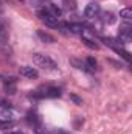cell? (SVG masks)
I'll return each instance as SVG.
<instances>
[{"label":"cell","mask_w":132,"mask_h":134,"mask_svg":"<svg viewBox=\"0 0 132 134\" xmlns=\"http://www.w3.org/2000/svg\"><path fill=\"white\" fill-rule=\"evenodd\" d=\"M99 13H101V6H99V3H97V2H90V3L86 6V9H84V16H86L87 19H95V17H98Z\"/></svg>","instance_id":"cell-3"},{"label":"cell","mask_w":132,"mask_h":134,"mask_svg":"<svg viewBox=\"0 0 132 134\" xmlns=\"http://www.w3.org/2000/svg\"><path fill=\"white\" fill-rule=\"evenodd\" d=\"M33 63L37 67H42V69H47V70H53V69L58 67L56 63H55L50 56L42 55V53H34L33 55Z\"/></svg>","instance_id":"cell-1"},{"label":"cell","mask_w":132,"mask_h":134,"mask_svg":"<svg viewBox=\"0 0 132 134\" xmlns=\"http://www.w3.org/2000/svg\"><path fill=\"white\" fill-rule=\"evenodd\" d=\"M11 134H17V133H11Z\"/></svg>","instance_id":"cell-18"},{"label":"cell","mask_w":132,"mask_h":134,"mask_svg":"<svg viewBox=\"0 0 132 134\" xmlns=\"http://www.w3.org/2000/svg\"><path fill=\"white\" fill-rule=\"evenodd\" d=\"M44 95H47V97H59L61 95V91L58 87H47L45 92H44Z\"/></svg>","instance_id":"cell-8"},{"label":"cell","mask_w":132,"mask_h":134,"mask_svg":"<svg viewBox=\"0 0 132 134\" xmlns=\"http://www.w3.org/2000/svg\"><path fill=\"white\" fill-rule=\"evenodd\" d=\"M20 75H22V76H25V78L33 80V78H37V76H39V72H37L34 67L23 66V67H20Z\"/></svg>","instance_id":"cell-6"},{"label":"cell","mask_w":132,"mask_h":134,"mask_svg":"<svg viewBox=\"0 0 132 134\" xmlns=\"http://www.w3.org/2000/svg\"><path fill=\"white\" fill-rule=\"evenodd\" d=\"M17 134H22V133H17Z\"/></svg>","instance_id":"cell-19"},{"label":"cell","mask_w":132,"mask_h":134,"mask_svg":"<svg viewBox=\"0 0 132 134\" xmlns=\"http://www.w3.org/2000/svg\"><path fill=\"white\" fill-rule=\"evenodd\" d=\"M0 39L2 41H5L6 42V39H8V31H6V25H5V22L0 19Z\"/></svg>","instance_id":"cell-10"},{"label":"cell","mask_w":132,"mask_h":134,"mask_svg":"<svg viewBox=\"0 0 132 134\" xmlns=\"http://www.w3.org/2000/svg\"><path fill=\"white\" fill-rule=\"evenodd\" d=\"M82 42H84L87 47H90V48H95V50L98 48V44H97L93 39H90L89 36H82Z\"/></svg>","instance_id":"cell-12"},{"label":"cell","mask_w":132,"mask_h":134,"mask_svg":"<svg viewBox=\"0 0 132 134\" xmlns=\"http://www.w3.org/2000/svg\"><path fill=\"white\" fill-rule=\"evenodd\" d=\"M37 36L44 41V42H48V44H51V42H55V37L53 36H50L48 33H44V31H37Z\"/></svg>","instance_id":"cell-14"},{"label":"cell","mask_w":132,"mask_h":134,"mask_svg":"<svg viewBox=\"0 0 132 134\" xmlns=\"http://www.w3.org/2000/svg\"><path fill=\"white\" fill-rule=\"evenodd\" d=\"M86 66H87V70H93V69L97 67V61H95V58L89 56L87 61H86Z\"/></svg>","instance_id":"cell-16"},{"label":"cell","mask_w":132,"mask_h":134,"mask_svg":"<svg viewBox=\"0 0 132 134\" xmlns=\"http://www.w3.org/2000/svg\"><path fill=\"white\" fill-rule=\"evenodd\" d=\"M47 13H50V14H51L53 17H56V19L61 16V9H59L56 5H48V8H47Z\"/></svg>","instance_id":"cell-9"},{"label":"cell","mask_w":132,"mask_h":134,"mask_svg":"<svg viewBox=\"0 0 132 134\" xmlns=\"http://www.w3.org/2000/svg\"><path fill=\"white\" fill-rule=\"evenodd\" d=\"M131 37H132V27L129 24H126L120 28V41L121 42H129Z\"/></svg>","instance_id":"cell-5"},{"label":"cell","mask_w":132,"mask_h":134,"mask_svg":"<svg viewBox=\"0 0 132 134\" xmlns=\"http://www.w3.org/2000/svg\"><path fill=\"white\" fill-rule=\"evenodd\" d=\"M62 5H64V9H67V11H70V9L73 11V9L76 8V2H75V0H64Z\"/></svg>","instance_id":"cell-15"},{"label":"cell","mask_w":132,"mask_h":134,"mask_svg":"<svg viewBox=\"0 0 132 134\" xmlns=\"http://www.w3.org/2000/svg\"><path fill=\"white\" fill-rule=\"evenodd\" d=\"M56 28H59L62 34H68V33H70V30H68V24H58V27H56Z\"/></svg>","instance_id":"cell-17"},{"label":"cell","mask_w":132,"mask_h":134,"mask_svg":"<svg viewBox=\"0 0 132 134\" xmlns=\"http://www.w3.org/2000/svg\"><path fill=\"white\" fill-rule=\"evenodd\" d=\"M39 19H40L45 25H48V27H51V28H56V27H58V24H59L56 17H53L50 13H47V9L39 11Z\"/></svg>","instance_id":"cell-4"},{"label":"cell","mask_w":132,"mask_h":134,"mask_svg":"<svg viewBox=\"0 0 132 134\" xmlns=\"http://www.w3.org/2000/svg\"><path fill=\"white\" fill-rule=\"evenodd\" d=\"M120 17H123L124 20H131L132 19V9L131 8H123L120 11Z\"/></svg>","instance_id":"cell-13"},{"label":"cell","mask_w":132,"mask_h":134,"mask_svg":"<svg viewBox=\"0 0 132 134\" xmlns=\"http://www.w3.org/2000/svg\"><path fill=\"white\" fill-rule=\"evenodd\" d=\"M101 19H103L104 24H113V22H115V16H113L112 13H107V11L103 13V17H101Z\"/></svg>","instance_id":"cell-11"},{"label":"cell","mask_w":132,"mask_h":134,"mask_svg":"<svg viewBox=\"0 0 132 134\" xmlns=\"http://www.w3.org/2000/svg\"><path fill=\"white\" fill-rule=\"evenodd\" d=\"M0 78H2V81H3L5 92L9 94V95H14V94H16V83H17V80H16L14 76H5V75H2Z\"/></svg>","instance_id":"cell-2"},{"label":"cell","mask_w":132,"mask_h":134,"mask_svg":"<svg viewBox=\"0 0 132 134\" xmlns=\"http://www.w3.org/2000/svg\"><path fill=\"white\" fill-rule=\"evenodd\" d=\"M68 30H70V33H73V34H82L84 33V27L81 24H70L68 25Z\"/></svg>","instance_id":"cell-7"}]
</instances>
